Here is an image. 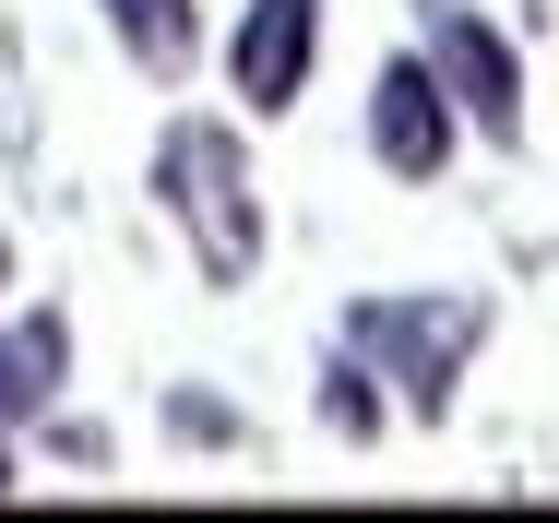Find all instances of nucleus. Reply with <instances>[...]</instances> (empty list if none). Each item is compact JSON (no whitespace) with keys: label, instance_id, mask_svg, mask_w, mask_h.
<instances>
[{"label":"nucleus","instance_id":"nucleus-4","mask_svg":"<svg viewBox=\"0 0 559 523\" xmlns=\"http://www.w3.org/2000/svg\"><path fill=\"white\" fill-rule=\"evenodd\" d=\"M310 60H322V0H238V36H226V84L250 119H286L310 96Z\"/></svg>","mask_w":559,"mask_h":523},{"label":"nucleus","instance_id":"nucleus-7","mask_svg":"<svg viewBox=\"0 0 559 523\" xmlns=\"http://www.w3.org/2000/svg\"><path fill=\"white\" fill-rule=\"evenodd\" d=\"M96 12H108V36L131 48V72H155V84H179L203 60V12L191 0H96Z\"/></svg>","mask_w":559,"mask_h":523},{"label":"nucleus","instance_id":"nucleus-5","mask_svg":"<svg viewBox=\"0 0 559 523\" xmlns=\"http://www.w3.org/2000/svg\"><path fill=\"white\" fill-rule=\"evenodd\" d=\"M452 143H464V119H452L441 72H429V60H381V72H369V155H381L393 179H441Z\"/></svg>","mask_w":559,"mask_h":523},{"label":"nucleus","instance_id":"nucleus-3","mask_svg":"<svg viewBox=\"0 0 559 523\" xmlns=\"http://www.w3.org/2000/svg\"><path fill=\"white\" fill-rule=\"evenodd\" d=\"M417 60L441 72V96H452L464 131L524 143V48H512L476 0H417Z\"/></svg>","mask_w":559,"mask_h":523},{"label":"nucleus","instance_id":"nucleus-1","mask_svg":"<svg viewBox=\"0 0 559 523\" xmlns=\"http://www.w3.org/2000/svg\"><path fill=\"white\" fill-rule=\"evenodd\" d=\"M155 203L179 214L203 286H250L262 274V191H250V143L226 119H167L155 131Z\"/></svg>","mask_w":559,"mask_h":523},{"label":"nucleus","instance_id":"nucleus-10","mask_svg":"<svg viewBox=\"0 0 559 523\" xmlns=\"http://www.w3.org/2000/svg\"><path fill=\"white\" fill-rule=\"evenodd\" d=\"M0 500H12V428H0Z\"/></svg>","mask_w":559,"mask_h":523},{"label":"nucleus","instance_id":"nucleus-6","mask_svg":"<svg viewBox=\"0 0 559 523\" xmlns=\"http://www.w3.org/2000/svg\"><path fill=\"white\" fill-rule=\"evenodd\" d=\"M60 381H72V321L60 310L0 321V428H36L60 405Z\"/></svg>","mask_w":559,"mask_h":523},{"label":"nucleus","instance_id":"nucleus-9","mask_svg":"<svg viewBox=\"0 0 559 523\" xmlns=\"http://www.w3.org/2000/svg\"><path fill=\"white\" fill-rule=\"evenodd\" d=\"M167 428H179L191 452H226V440H238V405H215V393H167Z\"/></svg>","mask_w":559,"mask_h":523},{"label":"nucleus","instance_id":"nucleus-2","mask_svg":"<svg viewBox=\"0 0 559 523\" xmlns=\"http://www.w3.org/2000/svg\"><path fill=\"white\" fill-rule=\"evenodd\" d=\"M476 345H488V298H464V286L452 298H357L345 310V357H369L405 417H452V381H464Z\"/></svg>","mask_w":559,"mask_h":523},{"label":"nucleus","instance_id":"nucleus-8","mask_svg":"<svg viewBox=\"0 0 559 523\" xmlns=\"http://www.w3.org/2000/svg\"><path fill=\"white\" fill-rule=\"evenodd\" d=\"M322 428L334 440H381V369L369 357H334L322 369Z\"/></svg>","mask_w":559,"mask_h":523},{"label":"nucleus","instance_id":"nucleus-11","mask_svg":"<svg viewBox=\"0 0 559 523\" xmlns=\"http://www.w3.org/2000/svg\"><path fill=\"white\" fill-rule=\"evenodd\" d=\"M0 274H12V250H0Z\"/></svg>","mask_w":559,"mask_h":523}]
</instances>
